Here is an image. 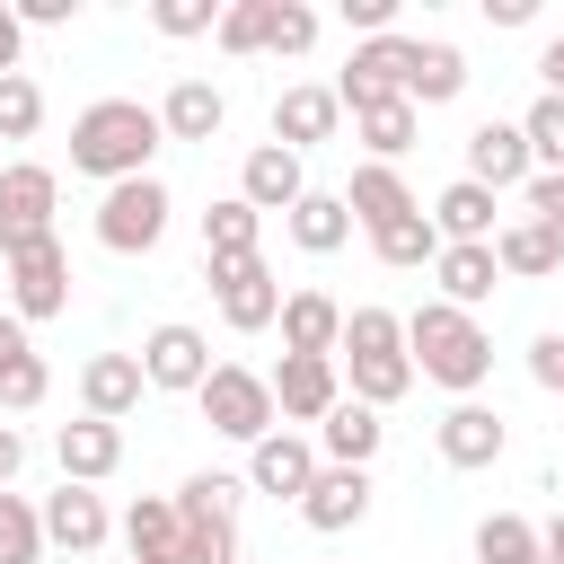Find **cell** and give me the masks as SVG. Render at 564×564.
<instances>
[{
    "instance_id": "obj_1",
    "label": "cell",
    "mask_w": 564,
    "mask_h": 564,
    "mask_svg": "<svg viewBox=\"0 0 564 564\" xmlns=\"http://www.w3.org/2000/svg\"><path fill=\"white\" fill-rule=\"evenodd\" d=\"M159 141H167V123H159V106H141V97H97V106L70 115V167L97 176V185L150 176Z\"/></svg>"
},
{
    "instance_id": "obj_2",
    "label": "cell",
    "mask_w": 564,
    "mask_h": 564,
    "mask_svg": "<svg viewBox=\"0 0 564 564\" xmlns=\"http://www.w3.org/2000/svg\"><path fill=\"white\" fill-rule=\"evenodd\" d=\"M405 352H414V379H432V388H449V397H476V388L494 379V335H485V317H467V308H449V300H423V308L405 317Z\"/></svg>"
},
{
    "instance_id": "obj_3",
    "label": "cell",
    "mask_w": 564,
    "mask_h": 564,
    "mask_svg": "<svg viewBox=\"0 0 564 564\" xmlns=\"http://www.w3.org/2000/svg\"><path fill=\"white\" fill-rule=\"evenodd\" d=\"M335 361H344L352 397H361V405H379V414L414 388V352H405V317H397V308H352V317H344V352H335Z\"/></svg>"
},
{
    "instance_id": "obj_4",
    "label": "cell",
    "mask_w": 564,
    "mask_h": 564,
    "mask_svg": "<svg viewBox=\"0 0 564 564\" xmlns=\"http://www.w3.org/2000/svg\"><path fill=\"white\" fill-rule=\"evenodd\" d=\"M203 423L220 432V441H238V449H256L264 432H282V405H273V379L264 370H247V361H220L212 379H203Z\"/></svg>"
},
{
    "instance_id": "obj_5",
    "label": "cell",
    "mask_w": 564,
    "mask_h": 564,
    "mask_svg": "<svg viewBox=\"0 0 564 564\" xmlns=\"http://www.w3.org/2000/svg\"><path fill=\"white\" fill-rule=\"evenodd\" d=\"M167 185L159 176H132V185H106V203H97V247L106 256H150L159 238H167Z\"/></svg>"
},
{
    "instance_id": "obj_6",
    "label": "cell",
    "mask_w": 564,
    "mask_h": 564,
    "mask_svg": "<svg viewBox=\"0 0 564 564\" xmlns=\"http://www.w3.org/2000/svg\"><path fill=\"white\" fill-rule=\"evenodd\" d=\"M203 273H212V300H220V326H229V335L282 326V282H273L264 256H220V264H203Z\"/></svg>"
},
{
    "instance_id": "obj_7",
    "label": "cell",
    "mask_w": 564,
    "mask_h": 564,
    "mask_svg": "<svg viewBox=\"0 0 564 564\" xmlns=\"http://www.w3.org/2000/svg\"><path fill=\"white\" fill-rule=\"evenodd\" d=\"M0 273H9V317L44 326V317L70 308V256H62V238H35V247L0 256Z\"/></svg>"
},
{
    "instance_id": "obj_8",
    "label": "cell",
    "mask_w": 564,
    "mask_h": 564,
    "mask_svg": "<svg viewBox=\"0 0 564 564\" xmlns=\"http://www.w3.org/2000/svg\"><path fill=\"white\" fill-rule=\"evenodd\" d=\"M53 203H62V176H53L44 159L0 167V256H18V247H35V238H53Z\"/></svg>"
},
{
    "instance_id": "obj_9",
    "label": "cell",
    "mask_w": 564,
    "mask_h": 564,
    "mask_svg": "<svg viewBox=\"0 0 564 564\" xmlns=\"http://www.w3.org/2000/svg\"><path fill=\"white\" fill-rule=\"evenodd\" d=\"M405 79H414V35H370V44H352L335 97H344V115H370V106L405 97Z\"/></svg>"
},
{
    "instance_id": "obj_10",
    "label": "cell",
    "mask_w": 564,
    "mask_h": 564,
    "mask_svg": "<svg viewBox=\"0 0 564 564\" xmlns=\"http://www.w3.org/2000/svg\"><path fill=\"white\" fill-rule=\"evenodd\" d=\"M212 370H220V361H212V335H203V326L167 317V326L141 335V379H150V388H167V397H203Z\"/></svg>"
},
{
    "instance_id": "obj_11",
    "label": "cell",
    "mask_w": 564,
    "mask_h": 564,
    "mask_svg": "<svg viewBox=\"0 0 564 564\" xmlns=\"http://www.w3.org/2000/svg\"><path fill=\"white\" fill-rule=\"evenodd\" d=\"M273 379V405H282V423H326L352 388H344V370L335 361H317V352H282V370H264Z\"/></svg>"
},
{
    "instance_id": "obj_12",
    "label": "cell",
    "mask_w": 564,
    "mask_h": 564,
    "mask_svg": "<svg viewBox=\"0 0 564 564\" xmlns=\"http://www.w3.org/2000/svg\"><path fill=\"white\" fill-rule=\"evenodd\" d=\"M317 441H300V432H264L256 449H247V494H273V502H291L300 511V494L317 485Z\"/></svg>"
},
{
    "instance_id": "obj_13",
    "label": "cell",
    "mask_w": 564,
    "mask_h": 564,
    "mask_svg": "<svg viewBox=\"0 0 564 564\" xmlns=\"http://www.w3.org/2000/svg\"><path fill=\"white\" fill-rule=\"evenodd\" d=\"M300 520H308L317 538L361 529V520H370V467H317V485L300 494Z\"/></svg>"
},
{
    "instance_id": "obj_14",
    "label": "cell",
    "mask_w": 564,
    "mask_h": 564,
    "mask_svg": "<svg viewBox=\"0 0 564 564\" xmlns=\"http://www.w3.org/2000/svg\"><path fill=\"white\" fill-rule=\"evenodd\" d=\"M335 123H344V97L335 88H317V79H300V88H282L273 97V141L282 150H317V141H335Z\"/></svg>"
},
{
    "instance_id": "obj_15",
    "label": "cell",
    "mask_w": 564,
    "mask_h": 564,
    "mask_svg": "<svg viewBox=\"0 0 564 564\" xmlns=\"http://www.w3.org/2000/svg\"><path fill=\"white\" fill-rule=\"evenodd\" d=\"M53 458H62V485H106V476L123 467V423L79 414V423L53 432Z\"/></svg>"
},
{
    "instance_id": "obj_16",
    "label": "cell",
    "mask_w": 564,
    "mask_h": 564,
    "mask_svg": "<svg viewBox=\"0 0 564 564\" xmlns=\"http://www.w3.org/2000/svg\"><path fill=\"white\" fill-rule=\"evenodd\" d=\"M467 176H476V185H494V194H502V185H529V176H538L529 132H520V123H502V115H494V123H476V132H467Z\"/></svg>"
},
{
    "instance_id": "obj_17",
    "label": "cell",
    "mask_w": 564,
    "mask_h": 564,
    "mask_svg": "<svg viewBox=\"0 0 564 564\" xmlns=\"http://www.w3.org/2000/svg\"><path fill=\"white\" fill-rule=\"evenodd\" d=\"M344 300H326V291H282V352H317V361H335L344 352Z\"/></svg>"
},
{
    "instance_id": "obj_18",
    "label": "cell",
    "mask_w": 564,
    "mask_h": 564,
    "mask_svg": "<svg viewBox=\"0 0 564 564\" xmlns=\"http://www.w3.org/2000/svg\"><path fill=\"white\" fill-rule=\"evenodd\" d=\"M141 388H150V379H141V352H88V361H79V405H88L97 423H123V414L141 405Z\"/></svg>"
},
{
    "instance_id": "obj_19",
    "label": "cell",
    "mask_w": 564,
    "mask_h": 564,
    "mask_svg": "<svg viewBox=\"0 0 564 564\" xmlns=\"http://www.w3.org/2000/svg\"><path fill=\"white\" fill-rule=\"evenodd\" d=\"M432 441H441V458H449V467H494V458H502V441H511V423H502L494 405L458 397V405L441 414V432H432Z\"/></svg>"
},
{
    "instance_id": "obj_20",
    "label": "cell",
    "mask_w": 564,
    "mask_h": 564,
    "mask_svg": "<svg viewBox=\"0 0 564 564\" xmlns=\"http://www.w3.org/2000/svg\"><path fill=\"white\" fill-rule=\"evenodd\" d=\"M44 538H53V546H70V555H97V546L115 538L106 494H97V485H62V494H44Z\"/></svg>"
},
{
    "instance_id": "obj_21",
    "label": "cell",
    "mask_w": 564,
    "mask_h": 564,
    "mask_svg": "<svg viewBox=\"0 0 564 564\" xmlns=\"http://www.w3.org/2000/svg\"><path fill=\"white\" fill-rule=\"evenodd\" d=\"M238 194H247L256 212H291V203L308 194V167H300V150H282V141H256V150H247V167H238Z\"/></svg>"
},
{
    "instance_id": "obj_22",
    "label": "cell",
    "mask_w": 564,
    "mask_h": 564,
    "mask_svg": "<svg viewBox=\"0 0 564 564\" xmlns=\"http://www.w3.org/2000/svg\"><path fill=\"white\" fill-rule=\"evenodd\" d=\"M123 555L132 564H185V520H176V494H141L123 511Z\"/></svg>"
},
{
    "instance_id": "obj_23",
    "label": "cell",
    "mask_w": 564,
    "mask_h": 564,
    "mask_svg": "<svg viewBox=\"0 0 564 564\" xmlns=\"http://www.w3.org/2000/svg\"><path fill=\"white\" fill-rule=\"evenodd\" d=\"M44 388H53V370H44L35 335H26V317H0V405L9 414H35Z\"/></svg>"
},
{
    "instance_id": "obj_24",
    "label": "cell",
    "mask_w": 564,
    "mask_h": 564,
    "mask_svg": "<svg viewBox=\"0 0 564 564\" xmlns=\"http://www.w3.org/2000/svg\"><path fill=\"white\" fill-rule=\"evenodd\" d=\"M432 229H441V247H494V185H476V176L441 185L432 194Z\"/></svg>"
},
{
    "instance_id": "obj_25",
    "label": "cell",
    "mask_w": 564,
    "mask_h": 564,
    "mask_svg": "<svg viewBox=\"0 0 564 564\" xmlns=\"http://www.w3.org/2000/svg\"><path fill=\"white\" fill-rule=\"evenodd\" d=\"M379 441H388V423H379V405H361V397H344V405L317 423V458H326V467H370Z\"/></svg>"
},
{
    "instance_id": "obj_26",
    "label": "cell",
    "mask_w": 564,
    "mask_h": 564,
    "mask_svg": "<svg viewBox=\"0 0 564 564\" xmlns=\"http://www.w3.org/2000/svg\"><path fill=\"white\" fill-rule=\"evenodd\" d=\"M494 264H502L511 282H546V273H564V238L538 229V220H502V229H494Z\"/></svg>"
},
{
    "instance_id": "obj_27",
    "label": "cell",
    "mask_w": 564,
    "mask_h": 564,
    "mask_svg": "<svg viewBox=\"0 0 564 564\" xmlns=\"http://www.w3.org/2000/svg\"><path fill=\"white\" fill-rule=\"evenodd\" d=\"M458 88H467V53H458L449 35H432V44L414 35V79H405V106L423 115V106H449Z\"/></svg>"
},
{
    "instance_id": "obj_28",
    "label": "cell",
    "mask_w": 564,
    "mask_h": 564,
    "mask_svg": "<svg viewBox=\"0 0 564 564\" xmlns=\"http://www.w3.org/2000/svg\"><path fill=\"white\" fill-rule=\"evenodd\" d=\"M159 123H167V141H212V132L229 123V97H220L212 79H176V88L159 97Z\"/></svg>"
},
{
    "instance_id": "obj_29",
    "label": "cell",
    "mask_w": 564,
    "mask_h": 564,
    "mask_svg": "<svg viewBox=\"0 0 564 564\" xmlns=\"http://www.w3.org/2000/svg\"><path fill=\"white\" fill-rule=\"evenodd\" d=\"M344 203H352V220H361V229H388V220H405V212H423V203L405 194V176H397V167H379V159H361V167H352V185H344Z\"/></svg>"
},
{
    "instance_id": "obj_30",
    "label": "cell",
    "mask_w": 564,
    "mask_h": 564,
    "mask_svg": "<svg viewBox=\"0 0 564 564\" xmlns=\"http://www.w3.org/2000/svg\"><path fill=\"white\" fill-rule=\"evenodd\" d=\"M432 282H441V300L449 308H485L494 300V282H502V264H494V247H441V264H432Z\"/></svg>"
},
{
    "instance_id": "obj_31",
    "label": "cell",
    "mask_w": 564,
    "mask_h": 564,
    "mask_svg": "<svg viewBox=\"0 0 564 564\" xmlns=\"http://www.w3.org/2000/svg\"><path fill=\"white\" fill-rule=\"evenodd\" d=\"M256 238H264V212H256L247 194H220V203L203 212V264H220V256H264Z\"/></svg>"
},
{
    "instance_id": "obj_32",
    "label": "cell",
    "mask_w": 564,
    "mask_h": 564,
    "mask_svg": "<svg viewBox=\"0 0 564 564\" xmlns=\"http://www.w3.org/2000/svg\"><path fill=\"white\" fill-rule=\"evenodd\" d=\"M282 220H291V247H308V256H335V247L352 238V203H344V194H317V185H308Z\"/></svg>"
},
{
    "instance_id": "obj_33",
    "label": "cell",
    "mask_w": 564,
    "mask_h": 564,
    "mask_svg": "<svg viewBox=\"0 0 564 564\" xmlns=\"http://www.w3.org/2000/svg\"><path fill=\"white\" fill-rule=\"evenodd\" d=\"M370 256H379L388 273H423V264H441V229H432V212H405V220L370 229Z\"/></svg>"
},
{
    "instance_id": "obj_34",
    "label": "cell",
    "mask_w": 564,
    "mask_h": 564,
    "mask_svg": "<svg viewBox=\"0 0 564 564\" xmlns=\"http://www.w3.org/2000/svg\"><path fill=\"white\" fill-rule=\"evenodd\" d=\"M352 132H361V150H370L379 167H397V159L414 150V132H423V115H414L405 97H388V106H370V115H352Z\"/></svg>"
},
{
    "instance_id": "obj_35",
    "label": "cell",
    "mask_w": 564,
    "mask_h": 564,
    "mask_svg": "<svg viewBox=\"0 0 564 564\" xmlns=\"http://www.w3.org/2000/svg\"><path fill=\"white\" fill-rule=\"evenodd\" d=\"M476 564H546V538H538V520H520V511H494V520H476Z\"/></svg>"
},
{
    "instance_id": "obj_36",
    "label": "cell",
    "mask_w": 564,
    "mask_h": 564,
    "mask_svg": "<svg viewBox=\"0 0 564 564\" xmlns=\"http://www.w3.org/2000/svg\"><path fill=\"white\" fill-rule=\"evenodd\" d=\"M220 53L247 62V53H273V0H220Z\"/></svg>"
},
{
    "instance_id": "obj_37",
    "label": "cell",
    "mask_w": 564,
    "mask_h": 564,
    "mask_svg": "<svg viewBox=\"0 0 564 564\" xmlns=\"http://www.w3.org/2000/svg\"><path fill=\"white\" fill-rule=\"evenodd\" d=\"M238 502H247V476H220V467L176 485V520H238Z\"/></svg>"
},
{
    "instance_id": "obj_38",
    "label": "cell",
    "mask_w": 564,
    "mask_h": 564,
    "mask_svg": "<svg viewBox=\"0 0 564 564\" xmlns=\"http://www.w3.org/2000/svg\"><path fill=\"white\" fill-rule=\"evenodd\" d=\"M44 502L26 494H0V564H44Z\"/></svg>"
},
{
    "instance_id": "obj_39",
    "label": "cell",
    "mask_w": 564,
    "mask_h": 564,
    "mask_svg": "<svg viewBox=\"0 0 564 564\" xmlns=\"http://www.w3.org/2000/svg\"><path fill=\"white\" fill-rule=\"evenodd\" d=\"M35 123H44V88L26 70H9L0 79V141H35Z\"/></svg>"
},
{
    "instance_id": "obj_40",
    "label": "cell",
    "mask_w": 564,
    "mask_h": 564,
    "mask_svg": "<svg viewBox=\"0 0 564 564\" xmlns=\"http://www.w3.org/2000/svg\"><path fill=\"white\" fill-rule=\"evenodd\" d=\"M520 132H529V159H538L546 176H564V97H538V106L520 115Z\"/></svg>"
},
{
    "instance_id": "obj_41",
    "label": "cell",
    "mask_w": 564,
    "mask_h": 564,
    "mask_svg": "<svg viewBox=\"0 0 564 564\" xmlns=\"http://www.w3.org/2000/svg\"><path fill=\"white\" fill-rule=\"evenodd\" d=\"M308 44H317V9H308V0H273V53L300 62Z\"/></svg>"
},
{
    "instance_id": "obj_42",
    "label": "cell",
    "mask_w": 564,
    "mask_h": 564,
    "mask_svg": "<svg viewBox=\"0 0 564 564\" xmlns=\"http://www.w3.org/2000/svg\"><path fill=\"white\" fill-rule=\"evenodd\" d=\"M185 564H238V520H185Z\"/></svg>"
},
{
    "instance_id": "obj_43",
    "label": "cell",
    "mask_w": 564,
    "mask_h": 564,
    "mask_svg": "<svg viewBox=\"0 0 564 564\" xmlns=\"http://www.w3.org/2000/svg\"><path fill=\"white\" fill-rule=\"evenodd\" d=\"M150 26L185 44V35H212V26H220V9H212V0H159V9H150Z\"/></svg>"
},
{
    "instance_id": "obj_44",
    "label": "cell",
    "mask_w": 564,
    "mask_h": 564,
    "mask_svg": "<svg viewBox=\"0 0 564 564\" xmlns=\"http://www.w3.org/2000/svg\"><path fill=\"white\" fill-rule=\"evenodd\" d=\"M520 220H538V229H555V238H564V176H546V167H538V176L520 185Z\"/></svg>"
},
{
    "instance_id": "obj_45",
    "label": "cell",
    "mask_w": 564,
    "mask_h": 564,
    "mask_svg": "<svg viewBox=\"0 0 564 564\" xmlns=\"http://www.w3.org/2000/svg\"><path fill=\"white\" fill-rule=\"evenodd\" d=\"M529 379H538L546 397H564V335H538V344H529Z\"/></svg>"
},
{
    "instance_id": "obj_46",
    "label": "cell",
    "mask_w": 564,
    "mask_h": 564,
    "mask_svg": "<svg viewBox=\"0 0 564 564\" xmlns=\"http://www.w3.org/2000/svg\"><path fill=\"white\" fill-rule=\"evenodd\" d=\"M344 26H361V44L370 35H397V0H344Z\"/></svg>"
},
{
    "instance_id": "obj_47",
    "label": "cell",
    "mask_w": 564,
    "mask_h": 564,
    "mask_svg": "<svg viewBox=\"0 0 564 564\" xmlns=\"http://www.w3.org/2000/svg\"><path fill=\"white\" fill-rule=\"evenodd\" d=\"M18 467H26V432H18V423H0V494L18 485Z\"/></svg>"
},
{
    "instance_id": "obj_48",
    "label": "cell",
    "mask_w": 564,
    "mask_h": 564,
    "mask_svg": "<svg viewBox=\"0 0 564 564\" xmlns=\"http://www.w3.org/2000/svg\"><path fill=\"white\" fill-rule=\"evenodd\" d=\"M18 44H26V26H18V9H9V0H0V79H9V70H18Z\"/></svg>"
},
{
    "instance_id": "obj_49",
    "label": "cell",
    "mask_w": 564,
    "mask_h": 564,
    "mask_svg": "<svg viewBox=\"0 0 564 564\" xmlns=\"http://www.w3.org/2000/svg\"><path fill=\"white\" fill-rule=\"evenodd\" d=\"M70 0H18V26H62Z\"/></svg>"
},
{
    "instance_id": "obj_50",
    "label": "cell",
    "mask_w": 564,
    "mask_h": 564,
    "mask_svg": "<svg viewBox=\"0 0 564 564\" xmlns=\"http://www.w3.org/2000/svg\"><path fill=\"white\" fill-rule=\"evenodd\" d=\"M538 79H546V97H564V35H546V53H538Z\"/></svg>"
},
{
    "instance_id": "obj_51",
    "label": "cell",
    "mask_w": 564,
    "mask_h": 564,
    "mask_svg": "<svg viewBox=\"0 0 564 564\" xmlns=\"http://www.w3.org/2000/svg\"><path fill=\"white\" fill-rule=\"evenodd\" d=\"M485 18H494V26H529V18H538V0H485Z\"/></svg>"
},
{
    "instance_id": "obj_52",
    "label": "cell",
    "mask_w": 564,
    "mask_h": 564,
    "mask_svg": "<svg viewBox=\"0 0 564 564\" xmlns=\"http://www.w3.org/2000/svg\"><path fill=\"white\" fill-rule=\"evenodd\" d=\"M538 538H546V564H564V511H555V520H546Z\"/></svg>"
}]
</instances>
